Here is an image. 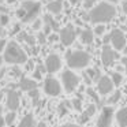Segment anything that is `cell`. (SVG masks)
I'll list each match as a JSON object with an SVG mask.
<instances>
[{"label": "cell", "instance_id": "6da1fadb", "mask_svg": "<svg viewBox=\"0 0 127 127\" xmlns=\"http://www.w3.org/2000/svg\"><path fill=\"white\" fill-rule=\"evenodd\" d=\"M89 21L93 23H107L116 17V8L109 1H100L89 10Z\"/></svg>", "mask_w": 127, "mask_h": 127}, {"label": "cell", "instance_id": "7a4b0ae2", "mask_svg": "<svg viewBox=\"0 0 127 127\" xmlns=\"http://www.w3.org/2000/svg\"><path fill=\"white\" fill-rule=\"evenodd\" d=\"M3 60L8 64H25L28 62V53L17 41L7 42Z\"/></svg>", "mask_w": 127, "mask_h": 127}, {"label": "cell", "instance_id": "3957f363", "mask_svg": "<svg viewBox=\"0 0 127 127\" xmlns=\"http://www.w3.org/2000/svg\"><path fill=\"white\" fill-rule=\"evenodd\" d=\"M66 62H67V66L71 70H82L89 66V63H90V55L86 51H81V49L67 51Z\"/></svg>", "mask_w": 127, "mask_h": 127}, {"label": "cell", "instance_id": "277c9868", "mask_svg": "<svg viewBox=\"0 0 127 127\" xmlns=\"http://www.w3.org/2000/svg\"><path fill=\"white\" fill-rule=\"evenodd\" d=\"M21 7L25 10V17H23V19H22L23 23L33 22L34 19H37L40 11H41V4H40V1H37V0H26V1L22 3Z\"/></svg>", "mask_w": 127, "mask_h": 127}, {"label": "cell", "instance_id": "5b68a950", "mask_svg": "<svg viewBox=\"0 0 127 127\" xmlns=\"http://www.w3.org/2000/svg\"><path fill=\"white\" fill-rule=\"evenodd\" d=\"M79 82H81L79 77H78L71 68L64 70V71L62 72V86H63V89L67 92V93L75 92V89L78 88Z\"/></svg>", "mask_w": 127, "mask_h": 127}, {"label": "cell", "instance_id": "8992f818", "mask_svg": "<svg viewBox=\"0 0 127 127\" xmlns=\"http://www.w3.org/2000/svg\"><path fill=\"white\" fill-rule=\"evenodd\" d=\"M116 60H120L118 51L113 49L109 44H104L101 49V63L104 64V67H112Z\"/></svg>", "mask_w": 127, "mask_h": 127}, {"label": "cell", "instance_id": "52a82bcc", "mask_svg": "<svg viewBox=\"0 0 127 127\" xmlns=\"http://www.w3.org/2000/svg\"><path fill=\"white\" fill-rule=\"evenodd\" d=\"M78 32L79 30H77L72 25L64 26L63 29L59 30V38H60V42L64 45V47L72 45L74 41H75V38H77V36H78Z\"/></svg>", "mask_w": 127, "mask_h": 127}, {"label": "cell", "instance_id": "ba28073f", "mask_svg": "<svg viewBox=\"0 0 127 127\" xmlns=\"http://www.w3.org/2000/svg\"><path fill=\"white\" fill-rule=\"evenodd\" d=\"M109 34H111L109 45L113 49H116L119 52V51H123L127 47V37L120 29H113Z\"/></svg>", "mask_w": 127, "mask_h": 127}, {"label": "cell", "instance_id": "9c48e42d", "mask_svg": "<svg viewBox=\"0 0 127 127\" xmlns=\"http://www.w3.org/2000/svg\"><path fill=\"white\" fill-rule=\"evenodd\" d=\"M113 116H115V109H113L112 105L102 107L101 112L98 115V119H97V127H111Z\"/></svg>", "mask_w": 127, "mask_h": 127}, {"label": "cell", "instance_id": "30bf717a", "mask_svg": "<svg viewBox=\"0 0 127 127\" xmlns=\"http://www.w3.org/2000/svg\"><path fill=\"white\" fill-rule=\"evenodd\" d=\"M44 92L51 97H56L62 93V85L56 78L47 77L44 81Z\"/></svg>", "mask_w": 127, "mask_h": 127}, {"label": "cell", "instance_id": "8fae6325", "mask_svg": "<svg viewBox=\"0 0 127 127\" xmlns=\"http://www.w3.org/2000/svg\"><path fill=\"white\" fill-rule=\"evenodd\" d=\"M96 83H97V92H98L100 96H108L115 89V85H113L112 79L108 75H101V78Z\"/></svg>", "mask_w": 127, "mask_h": 127}, {"label": "cell", "instance_id": "7c38bea8", "mask_svg": "<svg viewBox=\"0 0 127 127\" xmlns=\"http://www.w3.org/2000/svg\"><path fill=\"white\" fill-rule=\"evenodd\" d=\"M45 70H47V72H49V74H55V72H58L59 70L62 68V59L60 56L58 55V53H49V55L47 56V59H45Z\"/></svg>", "mask_w": 127, "mask_h": 127}, {"label": "cell", "instance_id": "4fadbf2b", "mask_svg": "<svg viewBox=\"0 0 127 127\" xmlns=\"http://www.w3.org/2000/svg\"><path fill=\"white\" fill-rule=\"evenodd\" d=\"M21 100H19V94L15 90H8L7 92V98H6V105L10 111H17L19 108Z\"/></svg>", "mask_w": 127, "mask_h": 127}, {"label": "cell", "instance_id": "5bb4252c", "mask_svg": "<svg viewBox=\"0 0 127 127\" xmlns=\"http://www.w3.org/2000/svg\"><path fill=\"white\" fill-rule=\"evenodd\" d=\"M38 88L37 85V81L36 79H30L28 77H22L19 81V89L22 92H30V90H34V89Z\"/></svg>", "mask_w": 127, "mask_h": 127}, {"label": "cell", "instance_id": "9a60e30c", "mask_svg": "<svg viewBox=\"0 0 127 127\" xmlns=\"http://www.w3.org/2000/svg\"><path fill=\"white\" fill-rule=\"evenodd\" d=\"M96 109H97V105L94 104H90L86 109H83L82 111V113H81V116H79V123L81 124H85V123H88L89 120H90V118L96 113Z\"/></svg>", "mask_w": 127, "mask_h": 127}, {"label": "cell", "instance_id": "2e32d148", "mask_svg": "<svg viewBox=\"0 0 127 127\" xmlns=\"http://www.w3.org/2000/svg\"><path fill=\"white\" fill-rule=\"evenodd\" d=\"M115 120L119 127H127V107L118 109V112L115 113Z\"/></svg>", "mask_w": 127, "mask_h": 127}, {"label": "cell", "instance_id": "e0dca14e", "mask_svg": "<svg viewBox=\"0 0 127 127\" xmlns=\"http://www.w3.org/2000/svg\"><path fill=\"white\" fill-rule=\"evenodd\" d=\"M47 10L52 15L60 14L62 10H63V0H52V1H49L47 6Z\"/></svg>", "mask_w": 127, "mask_h": 127}, {"label": "cell", "instance_id": "ac0fdd59", "mask_svg": "<svg viewBox=\"0 0 127 127\" xmlns=\"http://www.w3.org/2000/svg\"><path fill=\"white\" fill-rule=\"evenodd\" d=\"M79 36H81V41L86 45H90L93 44L94 41V32L92 29H83V30L79 32Z\"/></svg>", "mask_w": 127, "mask_h": 127}, {"label": "cell", "instance_id": "d6986e66", "mask_svg": "<svg viewBox=\"0 0 127 127\" xmlns=\"http://www.w3.org/2000/svg\"><path fill=\"white\" fill-rule=\"evenodd\" d=\"M18 127H36V120H34L33 113H28V115L23 116Z\"/></svg>", "mask_w": 127, "mask_h": 127}, {"label": "cell", "instance_id": "ffe728a7", "mask_svg": "<svg viewBox=\"0 0 127 127\" xmlns=\"http://www.w3.org/2000/svg\"><path fill=\"white\" fill-rule=\"evenodd\" d=\"M44 25L52 29V32H59V23L52 18V14H45L44 15Z\"/></svg>", "mask_w": 127, "mask_h": 127}, {"label": "cell", "instance_id": "44dd1931", "mask_svg": "<svg viewBox=\"0 0 127 127\" xmlns=\"http://www.w3.org/2000/svg\"><path fill=\"white\" fill-rule=\"evenodd\" d=\"M18 40L26 42V44H29L30 47H33V45L36 44V38H34L33 36H30L29 33H26V32H19V34H18Z\"/></svg>", "mask_w": 127, "mask_h": 127}, {"label": "cell", "instance_id": "7402d4cb", "mask_svg": "<svg viewBox=\"0 0 127 127\" xmlns=\"http://www.w3.org/2000/svg\"><path fill=\"white\" fill-rule=\"evenodd\" d=\"M111 79H112V82H113V85H115V88H118V86H120L122 85V82H123V79H124V77H123V72H119V71H113V72H111Z\"/></svg>", "mask_w": 127, "mask_h": 127}, {"label": "cell", "instance_id": "603a6c76", "mask_svg": "<svg viewBox=\"0 0 127 127\" xmlns=\"http://www.w3.org/2000/svg\"><path fill=\"white\" fill-rule=\"evenodd\" d=\"M45 71H47V70H45V66H42L41 63H38L36 66V68L33 70V79H36V81L42 79V75H44Z\"/></svg>", "mask_w": 127, "mask_h": 127}, {"label": "cell", "instance_id": "cb8c5ba5", "mask_svg": "<svg viewBox=\"0 0 127 127\" xmlns=\"http://www.w3.org/2000/svg\"><path fill=\"white\" fill-rule=\"evenodd\" d=\"M120 98H122V92L120 90H115V92L111 93L109 98H108V104L115 105V104H118V102L120 101Z\"/></svg>", "mask_w": 127, "mask_h": 127}, {"label": "cell", "instance_id": "d4e9b609", "mask_svg": "<svg viewBox=\"0 0 127 127\" xmlns=\"http://www.w3.org/2000/svg\"><path fill=\"white\" fill-rule=\"evenodd\" d=\"M86 94H88V96L94 101V104L98 107V105H100V94H98V92L93 90V88H88V89H86Z\"/></svg>", "mask_w": 127, "mask_h": 127}, {"label": "cell", "instance_id": "484cf974", "mask_svg": "<svg viewBox=\"0 0 127 127\" xmlns=\"http://www.w3.org/2000/svg\"><path fill=\"white\" fill-rule=\"evenodd\" d=\"M86 72H88L89 77L93 79V82H97V81L101 78V72H100V70L97 68V67H93V68H88V70H86Z\"/></svg>", "mask_w": 127, "mask_h": 127}, {"label": "cell", "instance_id": "4316f807", "mask_svg": "<svg viewBox=\"0 0 127 127\" xmlns=\"http://www.w3.org/2000/svg\"><path fill=\"white\" fill-rule=\"evenodd\" d=\"M93 32H94V36H97V37H102V36L105 34V32H107L105 23H97Z\"/></svg>", "mask_w": 127, "mask_h": 127}, {"label": "cell", "instance_id": "83f0119b", "mask_svg": "<svg viewBox=\"0 0 127 127\" xmlns=\"http://www.w3.org/2000/svg\"><path fill=\"white\" fill-rule=\"evenodd\" d=\"M28 93H29V96H30V98H32V102H33V105H34V107H37V105H38V102H40V93H38V89L30 90V92H28Z\"/></svg>", "mask_w": 127, "mask_h": 127}, {"label": "cell", "instance_id": "f1b7e54d", "mask_svg": "<svg viewBox=\"0 0 127 127\" xmlns=\"http://www.w3.org/2000/svg\"><path fill=\"white\" fill-rule=\"evenodd\" d=\"M71 107V102H68V101H64V102H62L60 105L58 107V109H59V116H64L67 112H68V108Z\"/></svg>", "mask_w": 127, "mask_h": 127}, {"label": "cell", "instance_id": "f546056e", "mask_svg": "<svg viewBox=\"0 0 127 127\" xmlns=\"http://www.w3.org/2000/svg\"><path fill=\"white\" fill-rule=\"evenodd\" d=\"M4 119H6V124L11 126V124L15 122V119H17V113H15V111H10V112L4 116Z\"/></svg>", "mask_w": 127, "mask_h": 127}, {"label": "cell", "instance_id": "4dcf8cb0", "mask_svg": "<svg viewBox=\"0 0 127 127\" xmlns=\"http://www.w3.org/2000/svg\"><path fill=\"white\" fill-rule=\"evenodd\" d=\"M71 105L74 107V109L79 111V112H82V100L81 98H72L71 100Z\"/></svg>", "mask_w": 127, "mask_h": 127}, {"label": "cell", "instance_id": "1f68e13d", "mask_svg": "<svg viewBox=\"0 0 127 127\" xmlns=\"http://www.w3.org/2000/svg\"><path fill=\"white\" fill-rule=\"evenodd\" d=\"M42 25H44V22H42L41 19H34L32 28H33V30H40V29L42 28Z\"/></svg>", "mask_w": 127, "mask_h": 127}, {"label": "cell", "instance_id": "d6a6232c", "mask_svg": "<svg viewBox=\"0 0 127 127\" xmlns=\"http://www.w3.org/2000/svg\"><path fill=\"white\" fill-rule=\"evenodd\" d=\"M82 77H83V81H85V83H86V85H88V86H90L92 85V83H93V79H92V78L90 77H89V74H88V72H83V74H82Z\"/></svg>", "mask_w": 127, "mask_h": 127}, {"label": "cell", "instance_id": "836d02e7", "mask_svg": "<svg viewBox=\"0 0 127 127\" xmlns=\"http://www.w3.org/2000/svg\"><path fill=\"white\" fill-rule=\"evenodd\" d=\"M8 22H10V19H8V17H7V14H1V15H0V23H1L3 26L8 25Z\"/></svg>", "mask_w": 127, "mask_h": 127}, {"label": "cell", "instance_id": "e575fe53", "mask_svg": "<svg viewBox=\"0 0 127 127\" xmlns=\"http://www.w3.org/2000/svg\"><path fill=\"white\" fill-rule=\"evenodd\" d=\"M37 40H38V44H44V42L47 41V34H45L44 32H42V33H38Z\"/></svg>", "mask_w": 127, "mask_h": 127}, {"label": "cell", "instance_id": "d590c367", "mask_svg": "<svg viewBox=\"0 0 127 127\" xmlns=\"http://www.w3.org/2000/svg\"><path fill=\"white\" fill-rule=\"evenodd\" d=\"M60 41V38H59V34H56V33H51L49 36H48V41L49 42H55V41Z\"/></svg>", "mask_w": 127, "mask_h": 127}, {"label": "cell", "instance_id": "8d00e7d4", "mask_svg": "<svg viewBox=\"0 0 127 127\" xmlns=\"http://www.w3.org/2000/svg\"><path fill=\"white\" fill-rule=\"evenodd\" d=\"M120 64L123 66L124 72L127 74V56H126V55H124V56H120Z\"/></svg>", "mask_w": 127, "mask_h": 127}, {"label": "cell", "instance_id": "74e56055", "mask_svg": "<svg viewBox=\"0 0 127 127\" xmlns=\"http://www.w3.org/2000/svg\"><path fill=\"white\" fill-rule=\"evenodd\" d=\"M17 17L19 18L21 21L23 19V17H25V10H23L22 7H21V8H18V10H17Z\"/></svg>", "mask_w": 127, "mask_h": 127}, {"label": "cell", "instance_id": "f35d334b", "mask_svg": "<svg viewBox=\"0 0 127 127\" xmlns=\"http://www.w3.org/2000/svg\"><path fill=\"white\" fill-rule=\"evenodd\" d=\"M6 45H7V41L4 38H0V53L4 52V49H6Z\"/></svg>", "mask_w": 127, "mask_h": 127}, {"label": "cell", "instance_id": "ab89813d", "mask_svg": "<svg viewBox=\"0 0 127 127\" xmlns=\"http://www.w3.org/2000/svg\"><path fill=\"white\" fill-rule=\"evenodd\" d=\"M122 11H123V14L127 15V0H123V3H122Z\"/></svg>", "mask_w": 127, "mask_h": 127}, {"label": "cell", "instance_id": "60d3db41", "mask_svg": "<svg viewBox=\"0 0 127 127\" xmlns=\"http://www.w3.org/2000/svg\"><path fill=\"white\" fill-rule=\"evenodd\" d=\"M60 127H82V124H74V123H66V124H62Z\"/></svg>", "mask_w": 127, "mask_h": 127}, {"label": "cell", "instance_id": "b9f144b4", "mask_svg": "<svg viewBox=\"0 0 127 127\" xmlns=\"http://www.w3.org/2000/svg\"><path fill=\"white\" fill-rule=\"evenodd\" d=\"M6 126V119L1 116V113H0V127H4Z\"/></svg>", "mask_w": 127, "mask_h": 127}, {"label": "cell", "instance_id": "7bdbcfd3", "mask_svg": "<svg viewBox=\"0 0 127 127\" xmlns=\"http://www.w3.org/2000/svg\"><path fill=\"white\" fill-rule=\"evenodd\" d=\"M68 1L72 4V6H77V4H79L81 1H83V0H68Z\"/></svg>", "mask_w": 127, "mask_h": 127}, {"label": "cell", "instance_id": "ee69618b", "mask_svg": "<svg viewBox=\"0 0 127 127\" xmlns=\"http://www.w3.org/2000/svg\"><path fill=\"white\" fill-rule=\"evenodd\" d=\"M36 127H48V126H47V123H45V122H40V123L36 124Z\"/></svg>", "mask_w": 127, "mask_h": 127}, {"label": "cell", "instance_id": "f6af8a7d", "mask_svg": "<svg viewBox=\"0 0 127 127\" xmlns=\"http://www.w3.org/2000/svg\"><path fill=\"white\" fill-rule=\"evenodd\" d=\"M0 11H1V12H4V14H6V12L8 11V10H7V7H4V6H0Z\"/></svg>", "mask_w": 127, "mask_h": 127}, {"label": "cell", "instance_id": "bcb514c9", "mask_svg": "<svg viewBox=\"0 0 127 127\" xmlns=\"http://www.w3.org/2000/svg\"><path fill=\"white\" fill-rule=\"evenodd\" d=\"M1 34H3V25L0 23V36H1Z\"/></svg>", "mask_w": 127, "mask_h": 127}, {"label": "cell", "instance_id": "7dc6e473", "mask_svg": "<svg viewBox=\"0 0 127 127\" xmlns=\"http://www.w3.org/2000/svg\"><path fill=\"white\" fill-rule=\"evenodd\" d=\"M108 1H109V3H112V4H113V3H116V1H118V0H108Z\"/></svg>", "mask_w": 127, "mask_h": 127}, {"label": "cell", "instance_id": "c3c4849f", "mask_svg": "<svg viewBox=\"0 0 127 127\" xmlns=\"http://www.w3.org/2000/svg\"><path fill=\"white\" fill-rule=\"evenodd\" d=\"M123 52H124V55L127 56V47H126V48H124V49H123Z\"/></svg>", "mask_w": 127, "mask_h": 127}, {"label": "cell", "instance_id": "681fc988", "mask_svg": "<svg viewBox=\"0 0 127 127\" xmlns=\"http://www.w3.org/2000/svg\"><path fill=\"white\" fill-rule=\"evenodd\" d=\"M1 63H3V59L0 58V66H1Z\"/></svg>", "mask_w": 127, "mask_h": 127}, {"label": "cell", "instance_id": "f907efd6", "mask_svg": "<svg viewBox=\"0 0 127 127\" xmlns=\"http://www.w3.org/2000/svg\"><path fill=\"white\" fill-rule=\"evenodd\" d=\"M0 113H1V107H0Z\"/></svg>", "mask_w": 127, "mask_h": 127}]
</instances>
